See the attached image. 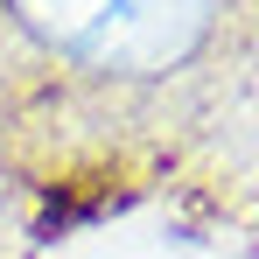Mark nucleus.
Returning <instances> with one entry per match:
<instances>
[{"label":"nucleus","mask_w":259,"mask_h":259,"mask_svg":"<svg viewBox=\"0 0 259 259\" xmlns=\"http://www.w3.org/2000/svg\"><path fill=\"white\" fill-rule=\"evenodd\" d=\"M49 42L98 63H168L189 49L203 0H21Z\"/></svg>","instance_id":"nucleus-1"}]
</instances>
